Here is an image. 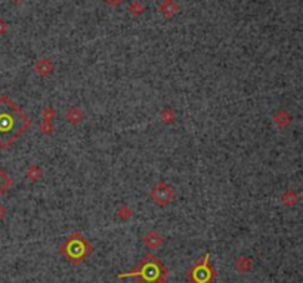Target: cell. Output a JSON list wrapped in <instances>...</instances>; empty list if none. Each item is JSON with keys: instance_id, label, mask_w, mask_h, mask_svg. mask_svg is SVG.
<instances>
[{"instance_id": "cell-7", "label": "cell", "mask_w": 303, "mask_h": 283, "mask_svg": "<svg viewBox=\"0 0 303 283\" xmlns=\"http://www.w3.org/2000/svg\"><path fill=\"white\" fill-rule=\"evenodd\" d=\"M12 184H14L12 178L3 171L2 167H0V197H2L12 187Z\"/></svg>"}, {"instance_id": "cell-3", "label": "cell", "mask_w": 303, "mask_h": 283, "mask_svg": "<svg viewBox=\"0 0 303 283\" xmlns=\"http://www.w3.org/2000/svg\"><path fill=\"white\" fill-rule=\"evenodd\" d=\"M59 252L74 266L80 264L90 252L92 246L87 243V240L80 233H73L59 248Z\"/></svg>"}, {"instance_id": "cell-6", "label": "cell", "mask_w": 303, "mask_h": 283, "mask_svg": "<svg viewBox=\"0 0 303 283\" xmlns=\"http://www.w3.org/2000/svg\"><path fill=\"white\" fill-rule=\"evenodd\" d=\"M144 242H145V245H146L148 249H157V248L161 246L163 237H161L157 232H149V233L145 234Z\"/></svg>"}, {"instance_id": "cell-8", "label": "cell", "mask_w": 303, "mask_h": 283, "mask_svg": "<svg viewBox=\"0 0 303 283\" xmlns=\"http://www.w3.org/2000/svg\"><path fill=\"white\" fill-rule=\"evenodd\" d=\"M5 216V209L2 208V206H0V219H2Z\"/></svg>"}, {"instance_id": "cell-4", "label": "cell", "mask_w": 303, "mask_h": 283, "mask_svg": "<svg viewBox=\"0 0 303 283\" xmlns=\"http://www.w3.org/2000/svg\"><path fill=\"white\" fill-rule=\"evenodd\" d=\"M208 258H210V253H206L204 255V260L198 264H195L188 273H187V277L192 282V283H211L216 277V273L215 270L210 267L208 264Z\"/></svg>"}, {"instance_id": "cell-1", "label": "cell", "mask_w": 303, "mask_h": 283, "mask_svg": "<svg viewBox=\"0 0 303 283\" xmlns=\"http://www.w3.org/2000/svg\"><path fill=\"white\" fill-rule=\"evenodd\" d=\"M32 120L6 95H0V149H9L27 132Z\"/></svg>"}, {"instance_id": "cell-5", "label": "cell", "mask_w": 303, "mask_h": 283, "mask_svg": "<svg viewBox=\"0 0 303 283\" xmlns=\"http://www.w3.org/2000/svg\"><path fill=\"white\" fill-rule=\"evenodd\" d=\"M153 197H154V200H156L159 205H167L169 200L172 199V191H170V188H169L167 185L160 184V185L154 190Z\"/></svg>"}, {"instance_id": "cell-2", "label": "cell", "mask_w": 303, "mask_h": 283, "mask_svg": "<svg viewBox=\"0 0 303 283\" xmlns=\"http://www.w3.org/2000/svg\"><path fill=\"white\" fill-rule=\"evenodd\" d=\"M167 274H169V271H167L166 266L157 257H154L153 253H148V255H145L139 261V264L136 266L135 270H132L129 273L118 274V279L136 277V279H139L141 283H164Z\"/></svg>"}]
</instances>
